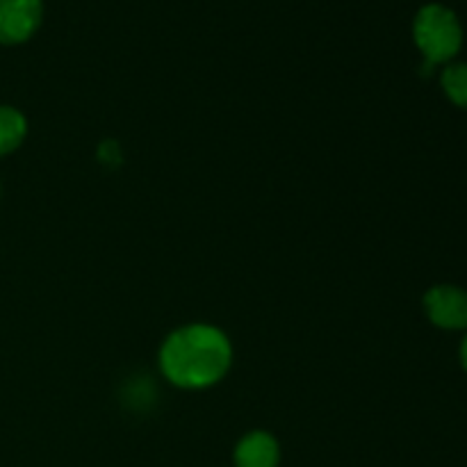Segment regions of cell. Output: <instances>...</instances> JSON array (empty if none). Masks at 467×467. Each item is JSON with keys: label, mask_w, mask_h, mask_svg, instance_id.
I'll list each match as a JSON object with an SVG mask.
<instances>
[{"label": "cell", "mask_w": 467, "mask_h": 467, "mask_svg": "<svg viewBox=\"0 0 467 467\" xmlns=\"http://www.w3.org/2000/svg\"><path fill=\"white\" fill-rule=\"evenodd\" d=\"M231 337L210 322H190L173 328L158 351V368L164 381L178 390H210L233 368Z\"/></svg>", "instance_id": "1"}, {"label": "cell", "mask_w": 467, "mask_h": 467, "mask_svg": "<svg viewBox=\"0 0 467 467\" xmlns=\"http://www.w3.org/2000/svg\"><path fill=\"white\" fill-rule=\"evenodd\" d=\"M413 39L424 57V68L450 64L463 46V27L459 16L445 5H424L413 21Z\"/></svg>", "instance_id": "2"}, {"label": "cell", "mask_w": 467, "mask_h": 467, "mask_svg": "<svg viewBox=\"0 0 467 467\" xmlns=\"http://www.w3.org/2000/svg\"><path fill=\"white\" fill-rule=\"evenodd\" d=\"M424 315L429 322L442 331H467V292L459 285L429 287L422 299Z\"/></svg>", "instance_id": "3"}, {"label": "cell", "mask_w": 467, "mask_h": 467, "mask_svg": "<svg viewBox=\"0 0 467 467\" xmlns=\"http://www.w3.org/2000/svg\"><path fill=\"white\" fill-rule=\"evenodd\" d=\"M41 0H0V44L16 46L30 39L41 26Z\"/></svg>", "instance_id": "4"}, {"label": "cell", "mask_w": 467, "mask_h": 467, "mask_svg": "<svg viewBox=\"0 0 467 467\" xmlns=\"http://www.w3.org/2000/svg\"><path fill=\"white\" fill-rule=\"evenodd\" d=\"M235 467H278L281 465V445L276 436L265 429L246 431L233 450Z\"/></svg>", "instance_id": "5"}, {"label": "cell", "mask_w": 467, "mask_h": 467, "mask_svg": "<svg viewBox=\"0 0 467 467\" xmlns=\"http://www.w3.org/2000/svg\"><path fill=\"white\" fill-rule=\"evenodd\" d=\"M27 137V119L12 105H0V158L21 149Z\"/></svg>", "instance_id": "6"}, {"label": "cell", "mask_w": 467, "mask_h": 467, "mask_svg": "<svg viewBox=\"0 0 467 467\" xmlns=\"http://www.w3.org/2000/svg\"><path fill=\"white\" fill-rule=\"evenodd\" d=\"M442 91L456 108L467 109V64L456 62L447 64L441 76Z\"/></svg>", "instance_id": "7"}, {"label": "cell", "mask_w": 467, "mask_h": 467, "mask_svg": "<svg viewBox=\"0 0 467 467\" xmlns=\"http://www.w3.org/2000/svg\"><path fill=\"white\" fill-rule=\"evenodd\" d=\"M461 365H463V369L467 372V336L463 337V345H461Z\"/></svg>", "instance_id": "8"}]
</instances>
